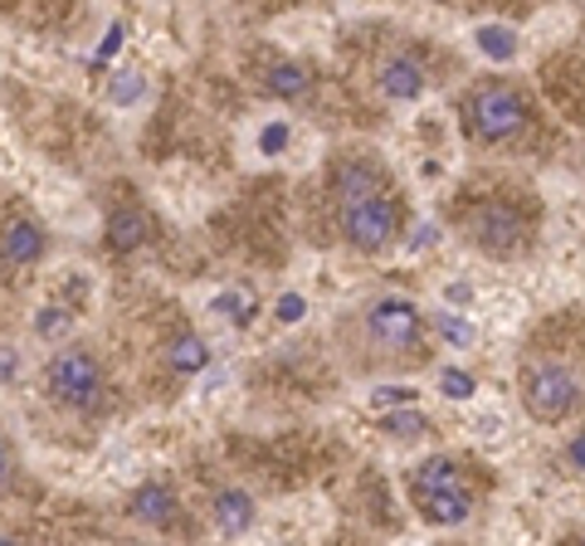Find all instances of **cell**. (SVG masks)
<instances>
[{
	"mask_svg": "<svg viewBox=\"0 0 585 546\" xmlns=\"http://www.w3.org/2000/svg\"><path fill=\"white\" fill-rule=\"evenodd\" d=\"M444 298H449V303H468V298H474V288H468V283H454Z\"/></svg>",
	"mask_w": 585,
	"mask_h": 546,
	"instance_id": "31",
	"label": "cell"
},
{
	"mask_svg": "<svg viewBox=\"0 0 585 546\" xmlns=\"http://www.w3.org/2000/svg\"><path fill=\"white\" fill-rule=\"evenodd\" d=\"M35 332L44 337V341H64V337H69L74 332V317H69V307H40V313H35Z\"/></svg>",
	"mask_w": 585,
	"mask_h": 546,
	"instance_id": "22",
	"label": "cell"
},
{
	"mask_svg": "<svg viewBox=\"0 0 585 546\" xmlns=\"http://www.w3.org/2000/svg\"><path fill=\"white\" fill-rule=\"evenodd\" d=\"M166 367H172L176 375H196V371H206L210 367V341L200 337V332H181L166 347Z\"/></svg>",
	"mask_w": 585,
	"mask_h": 546,
	"instance_id": "14",
	"label": "cell"
},
{
	"mask_svg": "<svg viewBox=\"0 0 585 546\" xmlns=\"http://www.w3.org/2000/svg\"><path fill=\"white\" fill-rule=\"evenodd\" d=\"M210 313L224 317L230 327H250L254 323V313H258V303L250 298V293H240V288H224L210 298Z\"/></svg>",
	"mask_w": 585,
	"mask_h": 546,
	"instance_id": "18",
	"label": "cell"
},
{
	"mask_svg": "<svg viewBox=\"0 0 585 546\" xmlns=\"http://www.w3.org/2000/svg\"><path fill=\"white\" fill-rule=\"evenodd\" d=\"M122 34H128V25H122V20H112L108 34H103V44H98V54L88 59V68H93V74H98V68H108V64H112V54L122 50Z\"/></svg>",
	"mask_w": 585,
	"mask_h": 546,
	"instance_id": "25",
	"label": "cell"
},
{
	"mask_svg": "<svg viewBox=\"0 0 585 546\" xmlns=\"http://www.w3.org/2000/svg\"><path fill=\"white\" fill-rule=\"evenodd\" d=\"M308 84H312L308 68L292 64V59L274 64V68H268V78H264V88H268L274 98H302V94H308Z\"/></svg>",
	"mask_w": 585,
	"mask_h": 546,
	"instance_id": "17",
	"label": "cell"
},
{
	"mask_svg": "<svg viewBox=\"0 0 585 546\" xmlns=\"http://www.w3.org/2000/svg\"><path fill=\"white\" fill-rule=\"evenodd\" d=\"M434 332L444 337L454 351H468V347H474V341H478V332H474V327H468V317L449 313V307H444V313H434Z\"/></svg>",
	"mask_w": 585,
	"mask_h": 546,
	"instance_id": "20",
	"label": "cell"
},
{
	"mask_svg": "<svg viewBox=\"0 0 585 546\" xmlns=\"http://www.w3.org/2000/svg\"><path fill=\"white\" fill-rule=\"evenodd\" d=\"M108 98L118 102V108H132V102H142V98H146V78L128 68V74H118V78L108 84Z\"/></svg>",
	"mask_w": 585,
	"mask_h": 546,
	"instance_id": "23",
	"label": "cell"
},
{
	"mask_svg": "<svg viewBox=\"0 0 585 546\" xmlns=\"http://www.w3.org/2000/svg\"><path fill=\"white\" fill-rule=\"evenodd\" d=\"M566 463H571V469H576V473H585V429H581V435L566 444Z\"/></svg>",
	"mask_w": 585,
	"mask_h": 546,
	"instance_id": "29",
	"label": "cell"
},
{
	"mask_svg": "<svg viewBox=\"0 0 585 546\" xmlns=\"http://www.w3.org/2000/svg\"><path fill=\"white\" fill-rule=\"evenodd\" d=\"M371 410H415V401H420V391H415V385H371Z\"/></svg>",
	"mask_w": 585,
	"mask_h": 546,
	"instance_id": "21",
	"label": "cell"
},
{
	"mask_svg": "<svg viewBox=\"0 0 585 546\" xmlns=\"http://www.w3.org/2000/svg\"><path fill=\"white\" fill-rule=\"evenodd\" d=\"M44 391L69 410H93L103 401V367L93 361V351L64 347V351H54L49 367H44Z\"/></svg>",
	"mask_w": 585,
	"mask_h": 546,
	"instance_id": "3",
	"label": "cell"
},
{
	"mask_svg": "<svg viewBox=\"0 0 585 546\" xmlns=\"http://www.w3.org/2000/svg\"><path fill=\"white\" fill-rule=\"evenodd\" d=\"M576 546H585V537H581V542H576Z\"/></svg>",
	"mask_w": 585,
	"mask_h": 546,
	"instance_id": "34",
	"label": "cell"
},
{
	"mask_svg": "<svg viewBox=\"0 0 585 546\" xmlns=\"http://www.w3.org/2000/svg\"><path fill=\"white\" fill-rule=\"evenodd\" d=\"M44 249H49V234H44V225H35V220H10L5 230H0V254L20 269L40 264Z\"/></svg>",
	"mask_w": 585,
	"mask_h": 546,
	"instance_id": "10",
	"label": "cell"
},
{
	"mask_svg": "<svg viewBox=\"0 0 585 546\" xmlns=\"http://www.w3.org/2000/svg\"><path fill=\"white\" fill-rule=\"evenodd\" d=\"M454 488H464V473H459L454 459H424L420 469L410 473V493L420 498V503H430L439 493H454Z\"/></svg>",
	"mask_w": 585,
	"mask_h": 546,
	"instance_id": "12",
	"label": "cell"
},
{
	"mask_svg": "<svg viewBox=\"0 0 585 546\" xmlns=\"http://www.w3.org/2000/svg\"><path fill=\"white\" fill-rule=\"evenodd\" d=\"M274 317L284 327H292V323H302V317H308V298H302V293H284V298L274 303Z\"/></svg>",
	"mask_w": 585,
	"mask_h": 546,
	"instance_id": "26",
	"label": "cell"
},
{
	"mask_svg": "<svg viewBox=\"0 0 585 546\" xmlns=\"http://www.w3.org/2000/svg\"><path fill=\"white\" fill-rule=\"evenodd\" d=\"M380 429L390 439H424L430 435V415H420V410H390V415H380Z\"/></svg>",
	"mask_w": 585,
	"mask_h": 546,
	"instance_id": "19",
	"label": "cell"
},
{
	"mask_svg": "<svg viewBox=\"0 0 585 546\" xmlns=\"http://www.w3.org/2000/svg\"><path fill=\"white\" fill-rule=\"evenodd\" d=\"M342 234L352 239V249L362 254H380V249L396 244L400 234V210L390 196H371L356 205H342Z\"/></svg>",
	"mask_w": 585,
	"mask_h": 546,
	"instance_id": "4",
	"label": "cell"
},
{
	"mask_svg": "<svg viewBox=\"0 0 585 546\" xmlns=\"http://www.w3.org/2000/svg\"><path fill=\"white\" fill-rule=\"evenodd\" d=\"M468 234H474V244L483 254H517L527 239V225L522 215L512 210L508 200H488L474 210V220H468Z\"/></svg>",
	"mask_w": 585,
	"mask_h": 546,
	"instance_id": "6",
	"label": "cell"
},
{
	"mask_svg": "<svg viewBox=\"0 0 585 546\" xmlns=\"http://www.w3.org/2000/svg\"><path fill=\"white\" fill-rule=\"evenodd\" d=\"M581 401H585V381L566 361H532V367L522 371V405L532 410L537 419H547V425L566 419Z\"/></svg>",
	"mask_w": 585,
	"mask_h": 546,
	"instance_id": "1",
	"label": "cell"
},
{
	"mask_svg": "<svg viewBox=\"0 0 585 546\" xmlns=\"http://www.w3.org/2000/svg\"><path fill=\"white\" fill-rule=\"evenodd\" d=\"M146 210H137V205H122V210L108 215V249L112 254H132V249L146 244Z\"/></svg>",
	"mask_w": 585,
	"mask_h": 546,
	"instance_id": "13",
	"label": "cell"
},
{
	"mask_svg": "<svg viewBox=\"0 0 585 546\" xmlns=\"http://www.w3.org/2000/svg\"><path fill=\"white\" fill-rule=\"evenodd\" d=\"M0 546H25V542H15V537H5V532H0Z\"/></svg>",
	"mask_w": 585,
	"mask_h": 546,
	"instance_id": "33",
	"label": "cell"
},
{
	"mask_svg": "<svg viewBox=\"0 0 585 546\" xmlns=\"http://www.w3.org/2000/svg\"><path fill=\"white\" fill-rule=\"evenodd\" d=\"M434 239H439V230H434V225H420V230H415V239H410V244H415V249H424V244H434Z\"/></svg>",
	"mask_w": 585,
	"mask_h": 546,
	"instance_id": "30",
	"label": "cell"
},
{
	"mask_svg": "<svg viewBox=\"0 0 585 546\" xmlns=\"http://www.w3.org/2000/svg\"><path fill=\"white\" fill-rule=\"evenodd\" d=\"M474 44H478V54L483 59H493V64H512L517 59V30L512 25H478L474 30Z\"/></svg>",
	"mask_w": 585,
	"mask_h": 546,
	"instance_id": "16",
	"label": "cell"
},
{
	"mask_svg": "<svg viewBox=\"0 0 585 546\" xmlns=\"http://www.w3.org/2000/svg\"><path fill=\"white\" fill-rule=\"evenodd\" d=\"M288 136H292L288 122H268V128L258 132V152H264V156H278V152L288 146Z\"/></svg>",
	"mask_w": 585,
	"mask_h": 546,
	"instance_id": "27",
	"label": "cell"
},
{
	"mask_svg": "<svg viewBox=\"0 0 585 546\" xmlns=\"http://www.w3.org/2000/svg\"><path fill=\"white\" fill-rule=\"evenodd\" d=\"M376 88L386 98H396V102H415V98L424 94V68H420V59H410V54H390V59H380Z\"/></svg>",
	"mask_w": 585,
	"mask_h": 546,
	"instance_id": "8",
	"label": "cell"
},
{
	"mask_svg": "<svg viewBox=\"0 0 585 546\" xmlns=\"http://www.w3.org/2000/svg\"><path fill=\"white\" fill-rule=\"evenodd\" d=\"M439 391H444L449 401H468V395L478 391V381L464 367H444V371H439Z\"/></svg>",
	"mask_w": 585,
	"mask_h": 546,
	"instance_id": "24",
	"label": "cell"
},
{
	"mask_svg": "<svg viewBox=\"0 0 585 546\" xmlns=\"http://www.w3.org/2000/svg\"><path fill=\"white\" fill-rule=\"evenodd\" d=\"M332 190L342 205H356V200H371V196H386L380 190V166L366 162V156H346L332 176Z\"/></svg>",
	"mask_w": 585,
	"mask_h": 546,
	"instance_id": "9",
	"label": "cell"
},
{
	"mask_svg": "<svg viewBox=\"0 0 585 546\" xmlns=\"http://www.w3.org/2000/svg\"><path fill=\"white\" fill-rule=\"evenodd\" d=\"M10 483V449H5V439H0V488Z\"/></svg>",
	"mask_w": 585,
	"mask_h": 546,
	"instance_id": "32",
	"label": "cell"
},
{
	"mask_svg": "<svg viewBox=\"0 0 585 546\" xmlns=\"http://www.w3.org/2000/svg\"><path fill=\"white\" fill-rule=\"evenodd\" d=\"M420 512L434 522V527H459V522H468V512H474V493H468V488H454V493H439L430 503H420Z\"/></svg>",
	"mask_w": 585,
	"mask_h": 546,
	"instance_id": "15",
	"label": "cell"
},
{
	"mask_svg": "<svg viewBox=\"0 0 585 546\" xmlns=\"http://www.w3.org/2000/svg\"><path fill=\"white\" fill-rule=\"evenodd\" d=\"M20 375H25V361H20V351L15 347H0V381L15 385Z\"/></svg>",
	"mask_w": 585,
	"mask_h": 546,
	"instance_id": "28",
	"label": "cell"
},
{
	"mask_svg": "<svg viewBox=\"0 0 585 546\" xmlns=\"http://www.w3.org/2000/svg\"><path fill=\"white\" fill-rule=\"evenodd\" d=\"M468 118H474V132L483 142H508V136L527 128V102L508 84H488L468 102Z\"/></svg>",
	"mask_w": 585,
	"mask_h": 546,
	"instance_id": "5",
	"label": "cell"
},
{
	"mask_svg": "<svg viewBox=\"0 0 585 546\" xmlns=\"http://www.w3.org/2000/svg\"><path fill=\"white\" fill-rule=\"evenodd\" d=\"M176 512H181V498H176V488L162 483V478H146L137 493L128 498V517L142 522V527H172Z\"/></svg>",
	"mask_w": 585,
	"mask_h": 546,
	"instance_id": "7",
	"label": "cell"
},
{
	"mask_svg": "<svg viewBox=\"0 0 585 546\" xmlns=\"http://www.w3.org/2000/svg\"><path fill=\"white\" fill-rule=\"evenodd\" d=\"M210 517H216V532H220V537H244V532L254 527L258 507H254V498L244 493V488H220V493H216V507H210Z\"/></svg>",
	"mask_w": 585,
	"mask_h": 546,
	"instance_id": "11",
	"label": "cell"
},
{
	"mask_svg": "<svg viewBox=\"0 0 585 546\" xmlns=\"http://www.w3.org/2000/svg\"><path fill=\"white\" fill-rule=\"evenodd\" d=\"M366 341L380 351V361H405L410 351H420V332H424V317L410 298H376L362 313Z\"/></svg>",
	"mask_w": 585,
	"mask_h": 546,
	"instance_id": "2",
	"label": "cell"
}]
</instances>
